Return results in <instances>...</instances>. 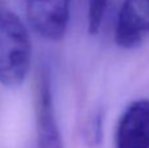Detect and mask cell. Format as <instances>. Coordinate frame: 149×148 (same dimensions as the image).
<instances>
[{"instance_id":"cell-1","label":"cell","mask_w":149,"mask_h":148,"mask_svg":"<svg viewBox=\"0 0 149 148\" xmlns=\"http://www.w3.org/2000/svg\"><path fill=\"white\" fill-rule=\"evenodd\" d=\"M31 45L25 24L13 10L0 5V83L20 87L30 67Z\"/></svg>"},{"instance_id":"cell-2","label":"cell","mask_w":149,"mask_h":148,"mask_svg":"<svg viewBox=\"0 0 149 148\" xmlns=\"http://www.w3.org/2000/svg\"><path fill=\"white\" fill-rule=\"evenodd\" d=\"M71 0H25L30 26L49 41H59L67 31Z\"/></svg>"},{"instance_id":"cell-3","label":"cell","mask_w":149,"mask_h":148,"mask_svg":"<svg viewBox=\"0 0 149 148\" xmlns=\"http://www.w3.org/2000/svg\"><path fill=\"white\" fill-rule=\"evenodd\" d=\"M149 34V0H124L116 18L115 42L132 49Z\"/></svg>"},{"instance_id":"cell-4","label":"cell","mask_w":149,"mask_h":148,"mask_svg":"<svg viewBox=\"0 0 149 148\" xmlns=\"http://www.w3.org/2000/svg\"><path fill=\"white\" fill-rule=\"evenodd\" d=\"M115 148H149V100L126 108L116 126Z\"/></svg>"},{"instance_id":"cell-5","label":"cell","mask_w":149,"mask_h":148,"mask_svg":"<svg viewBox=\"0 0 149 148\" xmlns=\"http://www.w3.org/2000/svg\"><path fill=\"white\" fill-rule=\"evenodd\" d=\"M37 148H63L62 135L55 114L51 77L46 70L42 71L38 84Z\"/></svg>"},{"instance_id":"cell-6","label":"cell","mask_w":149,"mask_h":148,"mask_svg":"<svg viewBox=\"0 0 149 148\" xmlns=\"http://www.w3.org/2000/svg\"><path fill=\"white\" fill-rule=\"evenodd\" d=\"M109 0H89L88 8V29L90 34H95L101 28Z\"/></svg>"}]
</instances>
